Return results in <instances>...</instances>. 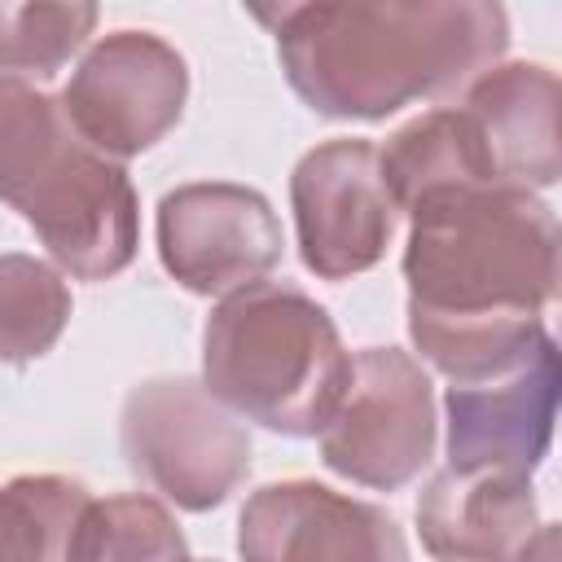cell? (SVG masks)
Returning <instances> with one entry per match:
<instances>
[{"label":"cell","instance_id":"cell-1","mask_svg":"<svg viewBox=\"0 0 562 562\" xmlns=\"http://www.w3.org/2000/svg\"><path fill=\"white\" fill-rule=\"evenodd\" d=\"M277 57L321 119L378 123L422 97L470 88L509 48V18L492 0H351L255 9Z\"/></svg>","mask_w":562,"mask_h":562},{"label":"cell","instance_id":"cell-2","mask_svg":"<svg viewBox=\"0 0 562 562\" xmlns=\"http://www.w3.org/2000/svg\"><path fill=\"white\" fill-rule=\"evenodd\" d=\"M408 312L435 321L540 316L558 294V220L514 184L448 189L408 211Z\"/></svg>","mask_w":562,"mask_h":562},{"label":"cell","instance_id":"cell-3","mask_svg":"<svg viewBox=\"0 0 562 562\" xmlns=\"http://www.w3.org/2000/svg\"><path fill=\"white\" fill-rule=\"evenodd\" d=\"M0 202L79 281H105L136 259L140 202L123 162L83 145L57 97L26 79H0Z\"/></svg>","mask_w":562,"mask_h":562},{"label":"cell","instance_id":"cell-4","mask_svg":"<svg viewBox=\"0 0 562 562\" xmlns=\"http://www.w3.org/2000/svg\"><path fill=\"white\" fill-rule=\"evenodd\" d=\"M347 382L351 356L338 325L290 281L241 285L202 325V386L228 413L285 439L321 435Z\"/></svg>","mask_w":562,"mask_h":562},{"label":"cell","instance_id":"cell-5","mask_svg":"<svg viewBox=\"0 0 562 562\" xmlns=\"http://www.w3.org/2000/svg\"><path fill=\"white\" fill-rule=\"evenodd\" d=\"M119 443L176 509L206 514L250 474V430L198 378H149L123 395Z\"/></svg>","mask_w":562,"mask_h":562},{"label":"cell","instance_id":"cell-6","mask_svg":"<svg viewBox=\"0 0 562 562\" xmlns=\"http://www.w3.org/2000/svg\"><path fill=\"white\" fill-rule=\"evenodd\" d=\"M435 386L400 347L351 356V382L321 430V461L373 492H400L435 457Z\"/></svg>","mask_w":562,"mask_h":562},{"label":"cell","instance_id":"cell-7","mask_svg":"<svg viewBox=\"0 0 562 562\" xmlns=\"http://www.w3.org/2000/svg\"><path fill=\"white\" fill-rule=\"evenodd\" d=\"M184 101L189 66L154 31L101 35L57 97L75 136L114 162L158 145L180 123Z\"/></svg>","mask_w":562,"mask_h":562},{"label":"cell","instance_id":"cell-8","mask_svg":"<svg viewBox=\"0 0 562 562\" xmlns=\"http://www.w3.org/2000/svg\"><path fill=\"white\" fill-rule=\"evenodd\" d=\"M299 255L321 281L369 272L395 237V202L378 171V145L338 136L307 149L290 176Z\"/></svg>","mask_w":562,"mask_h":562},{"label":"cell","instance_id":"cell-9","mask_svg":"<svg viewBox=\"0 0 562 562\" xmlns=\"http://www.w3.org/2000/svg\"><path fill=\"white\" fill-rule=\"evenodd\" d=\"M281 220L259 189L198 180L158 202V259L189 294H233L281 263Z\"/></svg>","mask_w":562,"mask_h":562},{"label":"cell","instance_id":"cell-10","mask_svg":"<svg viewBox=\"0 0 562 562\" xmlns=\"http://www.w3.org/2000/svg\"><path fill=\"white\" fill-rule=\"evenodd\" d=\"M241 562H408L400 522L312 479L250 492L237 518Z\"/></svg>","mask_w":562,"mask_h":562},{"label":"cell","instance_id":"cell-11","mask_svg":"<svg viewBox=\"0 0 562 562\" xmlns=\"http://www.w3.org/2000/svg\"><path fill=\"white\" fill-rule=\"evenodd\" d=\"M558 391H562V364L553 338L522 369L505 378L448 386L443 395L448 470L531 479L553 439Z\"/></svg>","mask_w":562,"mask_h":562},{"label":"cell","instance_id":"cell-12","mask_svg":"<svg viewBox=\"0 0 562 562\" xmlns=\"http://www.w3.org/2000/svg\"><path fill=\"white\" fill-rule=\"evenodd\" d=\"M496 167L501 184L549 189L562 176V136H558V75L540 61H505L483 70L461 105Z\"/></svg>","mask_w":562,"mask_h":562},{"label":"cell","instance_id":"cell-13","mask_svg":"<svg viewBox=\"0 0 562 562\" xmlns=\"http://www.w3.org/2000/svg\"><path fill=\"white\" fill-rule=\"evenodd\" d=\"M417 531L439 562H514L540 531L531 479L439 470L417 501Z\"/></svg>","mask_w":562,"mask_h":562},{"label":"cell","instance_id":"cell-14","mask_svg":"<svg viewBox=\"0 0 562 562\" xmlns=\"http://www.w3.org/2000/svg\"><path fill=\"white\" fill-rule=\"evenodd\" d=\"M382 184L395 202V211H413L417 202L448 193V189H474V184H501L496 167L487 158V145L474 127V119L461 105H439L404 123L386 136L378 149Z\"/></svg>","mask_w":562,"mask_h":562},{"label":"cell","instance_id":"cell-15","mask_svg":"<svg viewBox=\"0 0 562 562\" xmlns=\"http://www.w3.org/2000/svg\"><path fill=\"white\" fill-rule=\"evenodd\" d=\"M92 492L66 474L0 483V562H79Z\"/></svg>","mask_w":562,"mask_h":562},{"label":"cell","instance_id":"cell-16","mask_svg":"<svg viewBox=\"0 0 562 562\" xmlns=\"http://www.w3.org/2000/svg\"><path fill=\"white\" fill-rule=\"evenodd\" d=\"M70 285L35 255H0V364H31L61 338Z\"/></svg>","mask_w":562,"mask_h":562},{"label":"cell","instance_id":"cell-17","mask_svg":"<svg viewBox=\"0 0 562 562\" xmlns=\"http://www.w3.org/2000/svg\"><path fill=\"white\" fill-rule=\"evenodd\" d=\"M92 26L97 4H0V79H53Z\"/></svg>","mask_w":562,"mask_h":562},{"label":"cell","instance_id":"cell-18","mask_svg":"<svg viewBox=\"0 0 562 562\" xmlns=\"http://www.w3.org/2000/svg\"><path fill=\"white\" fill-rule=\"evenodd\" d=\"M184 531L154 496L127 492L92 501L79 562H184Z\"/></svg>","mask_w":562,"mask_h":562},{"label":"cell","instance_id":"cell-19","mask_svg":"<svg viewBox=\"0 0 562 562\" xmlns=\"http://www.w3.org/2000/svg\"><path fill=\"white\" fill-rule=\"evenodd\" d=\"M553 540H558V531H553V522H540V531L531 536V544L514 558V562H553Z\"/></svg>","mask_w":562,"mask_h":562},{"label":"cell","instance_id":"cell-20","mask_svg":"<svg viewBox=\"0 0 562 562\" xmlns=\"http://www.w3.org/2000/svg\"><path fill=\"white\" fill-rule=\"evenodd\" d=\"M184 562H193V558H184Z\"/></svg>","mask_w":562,"mask_h":562}]
</instances>
